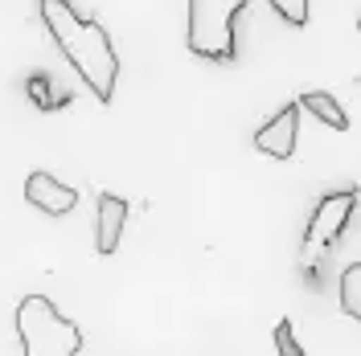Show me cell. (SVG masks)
I'll use <instances>...</instances> for the list:
<instances>
[{
  "label": "cell",
  "instance_id": "obj_1",
  "mask_svg": "<svg viewBox=\"0 0 361 356\" xmlns=\"http://www.w3.org/2000/svg\"><path fill=\"white\" fill-rule=\"evenodd\" d=\"M42 21L58 49L66 53V62L78 70V78L90 87L99 103H111L115 78H119V58L107 37V29L99 21H87L70 8V0H42Z\"/></svg>",
  "mask_w": 361,
  "mask_h": 356
},
{
  "label": "cell",
  "instance_id": "obj_2",
  "mask_svg": "<svg viewBox=\"0 0 361 356\" xmlns=\"http://www.w3.org/2000/svg\"><path fill=\"white\" fill-rule=\"evenodd\" d=\"M17 336H21L25 356H78L82 352V332L78 324L54 307L49 295H25L17 303Z\"/></svg>",
  "mask_w": 361,
  "mask_h": 356
},
{
  "label": "cell",
  "instance_id": "obj_3",
  "mask_svg": "<svg viewBox=\"0 0 361 356\" xmlns=\"http://www.w3.org/2000/svg\"><path fill=\"white\" fill-rule=\"evenodd\" d=\"M247 8V0H189V53L205 62H234L238 42H234V21Z\"/></svg>",
  "mask_w": 361,
  "mask_h": 356
},
{
  "label": "cell",
  "instance_id": "obj_4",
  "mask_svg": "<svg viewBox=\"0 0 361 356\" xmlns=\"http://www.w3.org/2000/svg\"><path fill=\"white\" fill-rule=\"evenodd\" d=\"M353 209H357V193L353 189L320 197V205H316L312 217H308V229H304V254L324 250V246H337V238L345 234V225L353 217Z\"/></svg>",
  "mask_w": 361,
  "mask_h": 356
},
{
  "label": "cell",
  "instance_id": "obj_5",
  "mask_svg": "<svg viewBox=\"0 0 361 356\" xmlns=\"http://www.w3.org/2000/svg\"><path fill=\"white\" fill-rule=\"evenodd\" d=\"M295 144H300V107H295V103H288L275 119H267V123L255 132V148L267 152L271 160H292Z\"/></svg>",
  "mask_w": 361,
  "mask_h": 356
},
{
  "label": "cell",
  "instance_id": "obj_6",
  "mask_svg": "<svg viewBox=\"0 0 361 356\" xmlns=\"http://www.w3.org/2000/svg\"><path fill=\"white\" fill-rule=\"evenodd\" d=\"M128 201L115 197V193H99L94 197V250L103 258H111L119 250V238H123V225H128Z\"/></svg>",
  "mask_w": 361,
  "mask_h": 356
},
{
  "label": "cell",
  "instance_id": "obj_7",
  "mask_svg": "<svg viewBox=\"0 0 361 356\" xmlns=\"http://www.w3.org/2000/svg\"><path fill=\"white\" fill-rule=\"evenodd\" d=\"M25 201L33 209L49 213V217H66L70 209L78 205V193L70 184H62L58 177H49V172H29L25 177Z\"/></svg>",
  "mask_w": 361,
  "mask_h": 356
},
{
  "label": "cell",
  "instance_id": "obj_8",
  "mask_svg": "<svg viewBox=\"0 0 361 356\" xmlns=\"http://www.w3.org/2000/svg\"><path fill=\"white\" fill-rule=\"evenodd\" d=\"M295 107L312 111L320 123H329V127H337V132L349 127V119H345V111H341V103L333 98V94H324V90H308V94H300V98H295Z\"/></svg>",
  "mask_w": 361,
  "mask_h": 356
},
{
  "label": "cell",
  "instance_id": "obj_9",
  "mask_svg": "<svg viewBox=\"0 0 361 356\" xmlns=\"http://www.w3.org/2000/svg\"><path fill=\"white\" fill-rule=\"evenodd\" d=\"M341 312L349 319H361V262H349L341 274Z\"/></svg>",
  "mask_w": 361,
  "mask_h": 356
},
{
  "label": "cell",
  "instance_id": "obj_10",
  "mask_svg": "<svg viewBox=\"0 0 361 356\" xmlns=\"http://www.w3.org/2000/svg\"><path fill=\"white\" fill-rule=\"evenodd\" d=\"M275 352L279 356H308L304 344H300L295 332H292V319H279V324H275Z\"/></svg>",
  "mask_w": 361,
  "mask_h": 356
},
{
  "label": "cell",
  "instance_id": "obj_11",
  "mask_svg": "<svg viewBox=\"0 0 361 356\" xmlns=\"http://www.w3.org/2000/svg\"><path fill=\"white\" fill-rule=\"evenodd\" d=\"M267 4L288 25H295V29H304V25H308V0H267Z\"/></svg>",
  "mask_w": 361,
  "mask_h": 356
},
{
  "label": "cell",
  "instance_id": "obj_12",
  "mask_svg": "<svg viewBox=\"0 0 361 356\" xmlns=\"http://www.w3.org/2000/svg\"><path fill=\"white\" fill-rule=\"evenodd\" d=\"M29 98H33L37 107H49V78H45V74L29 78Z\"/></svg>",
  "mask_w": 361,
  "mask_h": 356
}]
</instances>
